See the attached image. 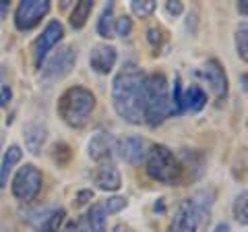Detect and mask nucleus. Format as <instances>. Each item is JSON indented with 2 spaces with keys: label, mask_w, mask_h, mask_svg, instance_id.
<instances>
[{
  "label": "nucleus",
  "mask_w": 248,
  "mask_h": 232,
  "mask_svg": "<svg viewBox=\"0 0 248 232\" xmlns=\"http://www.w3.org/2000/svg\"><path fill=\"white\" fill-rule=\"evenodd\" d=\"M145 73L128 63L112 81V106L128 125H141L145 112Z\"/></svg>",
  "instance_id": "f257e3e1"
},
{
  "label": "nucleus",
  "mask_w": 248,
  "mask_h": 232,
  "mask_svg": "<svg viewBox=\"0 0 248 232\" xmlns=\"http://www.w3.org/2000/svg\"><path fill=\"white\" fill-rule=\"evenodd\" d=\"M172 114L170 104V83L164 73H151L145 77V112L143 122L151 129L164 125L166 118Z\"/></svg>",
  "instance_id": "f03ea898"
},
{
  "label": "nucleus",
  "mask_w": 248,
  "mask_h": 232,
  "mask_svg": "<svg viewBox=\"0 0 248 232\" xmlns=\"http://www.w3.org/2000/svg\"><path fill=\"white\" fill-rule=\"evenodd\" d=\"M56 110L64 125L71 129H83L95 110V96L83 85H75L60 96Z\"/></svg>",
  "instance_id": "7ed1b4c3"
},
{
  "label": "nucleus",
  "mask_w": 248,
  "mask_h": 232,
  "mask_svg": "<svg viewBox=\"0 0 248 232\" xmlns=\"http://www.w3.org/2000/svg\"><path fill=\"white\" fill-rule=\"evenodd\" d=\"M145 164H147V174L153 181L164 182V184H174L182 179V164L180 160L174 156V151L161 143H155L145 153Z\"/></svg>",
  "instance_id": "20e7f679"
},
{
  "label": "nucleus",
  "mask_w": 248,
  "mask_h": 232,
  "mask_svg": "<svg viewBox=\"0 0 248 232\" xmlns=\"http://www.w3.org/2000/svg\"><path fill=\"white\" fill-rule=\"evenodd\" d=\"M44 184V176L33 164H25L23 168H19V172L15 174L11 191L13 195L19 201H33L42 191Z\"/></svg>",
  "instance_id": "39448f33"
},
{
  "label": "nucleus",
  "mask_w": 248,
  "mask_h": 232,
  "mask_svg": "<svg viewBox=\"0 0 248 232\" xmlns=\"http://www.w3.org/2000/svg\"><path fill=\"white\" fill-rule=\"evenodd\" d=\"M50 0H21L15 11V27L19 32H31L40 25V21L50 13Z\"/></svg>",
  "instance_id": "423d86ee"
},
{
  "label": "nucleus",
  "mask_w": 248,
  "mask_h": 232,
  "mask_svg": "<svg viewBox=\"0 0 248 232\" xmlns=\"http://www.w3.org/2000/svg\"><path fill=\"white\" fill-rule=\"evenodd\" d=\"M62 35H64V27H62L60 21L54 19L46 25L42 35L37 37L35 44H33V60H35L37 68H44V60L48 56V52L62 40Z\"/></svg>",
  "instance_id": "0eeeda50"
},
{
  "label": "nucleus",
  "mask_w": 248,
  "mask_h": 232,
  "mask_svg": "<svg viewBox=\"0 0 248 232\" xmlns=\"http://www.w3.org/2000/svg\"><path fill=\"white\" fill-rule=\"evenodd\" d=\"M77 65V50L73 46H62V48L48 60L44 66V75L48 79H62L75 68Z\"/></svg>",
  "instance_id": "6e6552de"
},
{
  "label": "nucleus",
  "mask_w": 248,
  "mask_h": 232,
  "mask_svg": "<svg viewBox=\"0 0 248 232\" xmlns=\"http://www.w3.org/2000/svg\"><path fill=\"white\" fill-rule=\"evenodd\" d=\"M201 224V215L190 199H184L176 207V214L168 226V232H197Z\"/></svg>",
  "instance_id": "1a4fd4ad"
},
{
  "label": "nucleus",
  "mask_w": 248,
  "mask_h": 232,
  "mask_svg": "<svg viewBox=\"0 0 248 232\" xmlns=\"http://www.w3.org/2000/svg\"><path fill=\"white\" fill-rule=\"evenodd\" d=\"M116 60H118V50L112 44H97L91 48L89 66L99 75H108L114 71Z\"/></svg>",
  "instance_id": "9d476101"
},
{
  "label": "nucleus",
  "mask_w": 248,
  "mask_h": 232,
  "mask_svg": "<svg viewBox=\"0 0 248 232\" xmlns=\"http://www.w3.org/2000/svg\"><path fill=\"white\" fill-rule=\"evenodd\" d=\"M205 79L211 85L213 94L217 96V99H226L228 98V91H230V83H228V75H226V68L221 66L219 60H207L205 65Z\"/></svg>",
  "instance_id": "9b49d317"
},
{
  "label": "nucleus",
  "mask_w": 248,
  "mask_h": 232,
  "mask_svg": "<svg viewBox=\"0 0 248 232\" xmlns=\"http://www.w3.org/2000/svg\"><path fill=\"white\" fill-rule=\"evenodd\" d=\"M116 151H118V156L128 162V164L133 166H139L141 162L145 160V141L143 137L139 135H130V137H124L120 141H116Z\"/></svg>",
  "instance_id": "f8f14e48"
},
{
  "label": "nucleus",
  "mask_w": 248,
  "mask_h": 232,
  "mask_svg": "<svg viewBox=\"0 0 248 232\" xmlns=\"http://www.w3.org/2000/svg\"><path fill=\"white\" fill-rule=\"evenodd\" d=\"M114 151H116V139H114V135L104 133V131L95 133L87 143V153L93 162L110 160L114 156Z\"/></svg>",
  "instance_id": "ddd939ff"
},
{
  "label": "nucleus",
  "mask_w": 248,
  "mask_h": 232,
  "mask_svg": "<svg viewBox=\"0 0 248 232\" xmlns=\"http://www.w3.org/2000/svg\"><path fill=\"white\" fill-rule=\"evenodd\" d=\"M23 139H25V148L29 149V153L37 156L48 139V127L44 122H29L23 129Z\"/></svg>",
  "instance_id": "4468645a"
},
{
  "label": "nucleus",
  "mask_w": 248,
  "mask_h": 232,
  "mask_svg": "<svg viewBox=\"0 0 248 232\" xmlns=\"http://www.w3.org/2000/svg\"><path fill=\"white\" fill-rule=\"evenodd\" d=\"M95 184H97V189H102V191H118L122 187V176H120V170L116 168L114 164H104L102 168L95 172Z\"/></svg>",
  "instance_id": "2eb2a0df"
},
{
  "label": "nucleus",
  "mask_w": 248,
  "mask_h": 232,
  "mask_svg": "<svg viewBox=\"0 0 248 232\" xmlns=\"http://www.w3.org/2000/svg\"><path fill=\"white\" fill-rule=\"evenodd\" d=\"M21 158H23V151L19 145H11V148L4 151V158L0 162V189H4L6 184H9V176L15 170V166L21 162Z\"/></svg>",
  "instance_id": "dca6fc26"
},
{
  "label": "nucleus",
  "mask_w": 248,
  "mask_h": 232,
  "mask_svg": "<svg viewBox=\"0 0 248 232\" xmlns=\"http://www.w3.org/2000/svg\"><path fill=\"white\" fill-rule=\"evenodd\" d=\"M66 218V210L64 207H48L44 214V218L37 222L35 230L37 232H58L62 222Z\"/></svg>",
  "instance_id": "f3484780"
},
{
  "label": "nucleus",
  "mask_w": 248,
  "mask_h": 232,
  "mask_svg": "<svg viewBox=\"0 0 248 232\" xmlns=\"http://www.w3.org/2000/svg\"><path fill=\"white\" fill-rule=\"evenodd\" d=\"M182 106L184 112H201L207 106V94L201 85H190L188 89L182 94Z\"/></svg>",
  "instance_id": "a211bd4d"
},
{
  "label": "nucleus",
  "mask_w": 248,
  "mask_h": 232,
  "mask_svg": "<svg viewBox=\"0 0 248 232\" xmlns=\"http://www.w3.org/2000/svg\"><path fill=\"white\" fill-rule=\"evenodd\" d=\"M114 9L116 4L114 2H108L104 6L102 15H99V21H97V33L104 37V40H110V37H114Z\"/></svg>",
  "instance_id": "6ab92c4d"
},
{
  "label": "nucleus",
  "mask_w": 248,
  "mask_h": 232,
  "mask_svg": "<svg viewBox=\"0 0 248 232\" xmlns=\"http://www.w3.org/2000/svg\"><path fill=\"white\" fill-rule=\"evenodd\" d=\"M106 218H108V214L104 212L102 203L91 205L87 215H85V222H87L89 232H106Z\"/></svg>",
  "instance_id": "aec40b11"
},
{
  "label": "nucleus",
  "mask_w": 248,
  "mask_h": 232,
  "mask_svg": "<svg viewBox=\"0 0 248 232\" xmlns=\"http://www.w3.org/2000/svg\"><path fill=\"white\" fill-rule=\"evenodd\" d=\"M91 11H93V2H91V0H81V2H77L73 13H71V25H73V29H83L85 23H87V19H89Z\"/></svg>",
  "instance_id": "412c9836"
},
{
  "label": "nucleus",
  "mask_w": 248,
  "mask_h": 232,
  "mask_svg": "<svg viewBox=\"0 0 248 232\" xmlns=\"http://www.w3.org/2000/svg\"><path fill=\"white\" fill-rule=\"evenodd\" d=\"M234 218L242 224V226L248 224V193L246 191L240 193L234 201Z\"/></svg>",
  "instance_id": "4be33fe9"
},
{
  "label": "nucleus",
  "mask_w": 248,
  "mask_h": 232,
  "mask_svg": "<svg viewBox=\"0 0 248 232\" xmlns=\"http://www.w3.org/2000/svg\"><path fill=\"white\" fill-rule=\"evenodd\" d=\"M236 50H238V56L244 60H248V25L242 23L238 29H236Z\"/></svg>",
  "instance_id": "5701e85b"
},
{
  "label": "nucleus",
  "mask_w": 248,
  "mask_h": 232,
  "mask_svg": "<svg viewBox=\"0 0 248 232\" xmlns=\"http://www.w3.org/2000/svg\"><path fill=\"white\" fill-rule=\"evenodd\" d=\"M155 9H157V4H155L153 0H133V2H130V11L141 19L151 17V15L155 13Z\"/></svg>",
  "instance_id": "b1692460"
},
{
  "label": "nucleus",
  "mask_w": 248,
  "mask_h": 232,
  "mask_svg": "<svg viewBox=\"0 0 248 232\" xmlns=\"http://www.w3.org/2000/svg\"><path fill=\"white\" fill-rule=\"evenodd\" d=\"M182 81L180 77L174 79V89H172V96H170V104H172V114H182L184 112V106H182Z\"/></svg>",
  "instance_id": "393cba45"
},
{
  "label": "nucleus",
  "mask_w": 248,
  "mask_h": 232,
  "mask_svg": "<svg viewBox=\"0 0 248 232\" xmlns=\"http://www.w3.org/2000/svg\"><path fill=\"white\" fill-rule=\"evenodd\" d=\"M114 33L118 37H128L130 33H133V19L128 17V15H122L120 19L114 21Z\"/></svg>",
  "instance_id": "a878e982"
},
{
  "label": "nucleus",
  "mask_w": 248,
  "mask_h": 232,
  "mask_svg": "<svg viewBox=\"0 0 248 232\" xmlns=\"http://www.w3.org/2000/svg\"><path fill=\"white\" fill-rule=\"evenodd\" d=\"M126 205H128V201L124 199V197H110V199H106L104 203H102V207H104L106 214H118V212H122Z\"/></svg>",
  "instance_id": "bb28decb"
},
{
  "label": "nucleus",
  "mask_w": 248,
  "mask_h": 232,
  "mask_svg": "<svg viewBox=\"0 0 248 232\" xmlns=\"http://www.w3.org/2000/svg\"><path fill=\"white\" fill-rule=\"evenodd\" d=\"M52 151H54V153H52L54 160H56L60 166H62V164H68V160H71V156H73L71 148H68L66 143H56V145L52 148Z\"/></svg>",
  "instance_id": "cd10ccee"
},
{
  "label": "nucleus",
  "mask_w": 248,
  "mask_h": 232,
  "mask_svg": "<svg viewBox=\"0 0 248 232\" xmlns=\"http://www.w3.org/2000/svg\"><path fill=\"white\" fill-rule=\"evenodd\" d=\"M161 40H164V32H161L159 27H149L147 29V42H149L153 48H157V46L161 44Z\"/></svg>",
  "instance_id": "c85d7f7f"
},
{
  "label": "nucleus",
  "mask_w": 248,
  "mask_h": 232,
  "mask_svg": "<svg viewBox=\"0 0 248 232\" xmlns=\"http://www.w3.org/2000/svg\"><path fill=\"white\" fill-rule=\"evenodd\" d=\"M62 232H89V228H87V222L85 220H71V222H66V226H64V230Z\"/></svg>",
  "instance_id": "c756f323"
},
{
  "label": "nucleus",
  "mask_w": 248,
  "mask_h": 232,
  "mask_svg": "<svg viewBox=\"0 0 248 232\" xmlns=\"http://www.w3.org/2000/svg\"><path fill=\"white\" fill-rule=\"evenodd\" d=\"M166 13L170 15V17H180V15L184 13V4L178 2V0H168L166 2Z\"/></svg>",
  "instance_id": "7c9ffc66"
},
{
  "label": "nucleus",
  "mask_w": 248,
  "mask_h": 232,
  "mask_svg": "<svg viewBox=\"0 0 248 232\" xmlns=\"http://www.w3.org/2000/svg\"><path fill=\"white\" fill-rule=\"evenodd\" d=\"M11 99H13V89H11V85L2 83V85H0V108H6Z\"/></svg>",
  "instance_id": "2f4dec72"
},
{
  "label": "nucleus",
  "mask_w": 248,
  "mask_h": 232,
  "mask_svg": "<svg viewBox=\"0 0 248 232\" xmlns=\"http://www.w3.org/2000/svg\"><path fill=\"white\" fill-rule=\"evenodd\" d=\"M89 199H93V191H81L79 195H77V203L83 205V203H87Z\"/></svg>",
  "instance_id": "473e14b6"
},
{
  "label": "nucleus",
  "mask_w": 248,
  "mask_h": 232,
  "mask_svg": "<svg viewBox=\"0 0 248 232\" xmlns=\"http://www.w3.org/2000/svg\"><path fill=\"white\" fill-rule=\"evenodd\" d=\"M153 210H155V214H157V212H159V214H164V212H166V203H164V199H157V203L153 205Z\"/></svg>",
  "instance_id": "72a5a7b5"
},
{
  "label": "nucleus",
  "mask_w": 248,
  "mask_h": 232,
  "mask_svg": "<svg viewBox=\"0 0 248 232\" xmlns=\"http://www.w3.org/2000/svg\"><path fill=\"white\" fill-rule=\"evenodd\" d=\"M238 13H240V15H242V17H246V13H248L246 0H240V2H238Z\"/></svg>",
  "instance_id": "f704fd0d"
},
{
  "label": "nucleus",
  "mask_w": 248,
  "mask_h": 232,
  "mask_svg": "<svg viewBox=\"0 0 248 232\" xmlns=\"http://www.w3.org/2000/svg\"><path fill=\"white\" fill-rule=\"evenodd\" d=\"M213 232H232V230H230V226H228V224H217Z\"/></svg>",
  "instance_id": "c9c22d12"
},
{
  "label": "nucleus",
  "mask_w": 248,
  "mask_h": 232,
  "mask_svg": "<svg viewBox=\"0 0 248 232\" xmlns=\"http://www.w3.org/2000/svg\"><path fill=\"white\" fill-rule=\"evenodd\" d=\"M112 232H130V230L124 226V224H116V226L112 228Z\"/></svg>",
  "instance_id": "e433bc0d"
},
{
  "label": "nucleus",
  "mask_w": 248,
  "mask_h": 232,
  "mask_svg": "<svg viewBox=\"0 0 248 232\" xmlns=\"http://www.w3.org/2000/svg\"><path fill=\"white\" fill-rule=\"evenodd\" d=\"M246 81H248V77H246V73H242V77H240V83H242V91H246Z\"/></svg>",
  "instance_id": "4c0bfd02"
},
{
  "label": "nucleus",
  "mask_w": 248,
  "mask_h": 232,
  "mask_svg": "<svg viewBox=\"0 0 248 232\" xmlns=\"http://www.w3.org/2000/svg\"><path fill=\"white\" fill-rule=\"evenodd\" d=\"M4 9H6V2H4V0H0V15L4 13Z\"/></svg>",
  "instance_id": "58836bf2"
},
{
  "label": "nucleus",
  "mask_w": 248,
  "mask_h": 232,
  "mask_svg": "<svg viewBox=\"0 0 248 232\" xmlns=\"http://www.w3.org/2000/svg\"><path fill=\"white\" fill-rule=\"evenodd\" d=\"M2 79H4V71L0 68V85H2Z\"/></svg>",
  "instance_id": "ea45409f"
},
{
  "label": "nucleus",
  "mask_w": 248,
  "mask_h": 232,
  "mask_svg": "<svg viewBox=\"0 0 248 232\" xmlns=\"http://www.w3.org/2000/svg\"><path fill=\"white\" fill-rule=\"evenodd\" d=\"M2 139H4V135H2V129H0V145H2Z\"/></svg>",
  "instance_id": "a19ab883"
}]
</instances>
